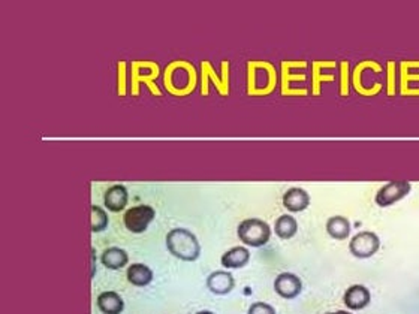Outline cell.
Here are the masks:
<instances>
[{
	"instance_id": "277c9868",
	"label": "cell",
	"mask_w": 419,
	"mask_h": 314,
	"mask_svg": "<svg viewBox=\"0 0 419 314\" xmlns=\"http://www.w3.org/2000/svg\"><path fill=\"white\" fill-rule=\"evenodd\" d=\"M161 75L159 64L155 62H132L129 71V82H131V95L133 97L139 96V90L144 84L150 93L157 97H162L163 92L157 86V77Z\"/></svg>"
},
{
	"instance_id": "f1b7e54d",
	"label": "cell",
	"mask_w": 419,
	"mask_h": 314,
	"mask_svg": "<svg viewBox=\"0 0 419 314\" xmlns=\"http://www.w3.org/2000/svg\"><path fill=\"white\" fill-rule=\"evenodd\" d=\"M247 314H275V310L273 305L259 301V302H253L250 305Z\"/></svg>"
},
{
	"instance_id": "7402d4cb",
	"label": "cell",
	"mask_w": 419,
	"mask_h": 314,
	"mask_svg": "<svg viewBox=\"0 0 419 314\" xmlns=\"http://www.w3.org/2000/svg\"><path fill=\"white\" fill-rule=\"evenodd\" d=\"M126 277L132 286L144 287L153 282V271L144 263H132L126 272Z\"/></svg>"
},
{
	"instance_id": "ba28073f",
	"label": "cell",
	"mask_w": 419,
	"mask_h": 314,
	"mask_svg": "<svg viewBox=\"0 0 419 314\" xmlns=\"http://www.w3.org/2000/svg\"><path fill=\"white\" fill-rule=\"evenodd\" d=\"M156 217V211L150 205H137L132 206L124 213V226L132 234H142L147 230L148 225Z\"/></svg>"
},
{
	"instance_id": "2e32d148",
	"label": "cell",
	"mask_w": 419,
	"mask_h": 314,
	"mask_svg": "<svg viewBox=\"0 0 419 314\" xmlns=\"http://www.w3.org/2000/svg\"><path fill=\"white\" fill-rule=\"evenodd\" d=\"M310 205V196L304 189L291 187L283 195V206L291 213H301Z\"/></svg>"
},
{
	"instance_id": "5bb4252c",
	"label": "cell",
	"mask_w": 419,
	"mask_h": 314,
	"mask_svg": "<svg viewBox=\"0 0 419 314\" xmlns=\"http://www.w3.org/2000/svg\"><path fill=\"white\" fill-rule=\"evenodd\" d=\"M370 301H372V293L363 285L350 286L345 292V296H343V302H345L349 310H363L370 304Z\"/></svg>"
},
{
	"instance_id": "8992f818",
	"label": "cell",
	"mask_w": 419,
	"mask_h": 314,
	"mask_svg": "<svg viewBox=\"0 0 419 314\" xmlns=\"http://www.w3.org/2000/svg\"><path fill=\"white\" fill-rule=\"evenodd\" d=\"M307 62H282V72H280V93L282 96L288 97H299L307 96L308 90H299L295 87L297 82H304L307 75L304 72H298V69H306Z\"/></svg>"
},
{
	"instance_id": "3957f363",
	"label": "cell",
	"mask_w": 419,
	"mask_h": 314,
	"mask_svg": "<svg viewBox=\"0 0 419 314\" xmlns=\"http://www.w3.org/2000/svg\"><path fill=\"white\" fill-rule=\"evenodd\" d=\"M166 247L174 258L195 262L201 256V245L195 234L184 228H175L166 235Z\"/></svg>"
},
{
	"instance_id": "f546056e",
	"label": "cell",
	"mask_w": 419,
	"mask_h": 314,
	"mask_svg": "<svg viewBox=\"0 0 419 314\" xmlns=\"http://www.w3.org/2000/svg\"><path fill=\"white\" fill-rule=\"evenodd\" d=\"M325 314H352V313H349V311H346V310H339V311H332V313H325Z\"/></svg>"
},
{
	"instance_id": "8fae6325",
	"label": "cell",
	"mask_w": 419,
	"mask_h": 314,
	"mask_svg": "<svg viewBox=\"0 0 419 314\" xmlns=\"http://www.w3.org/2000/svg\"><path fill=\"white\" fill-rule=\"evenodd\" d=\"M274 291L284 300H293L303 291V282L292 272H282L275 278Z\"/></svg>"
},
{
	"instance_id": "cb8c5ba5",
	"label": "cell",
	"mask_w": 419,
	"mask_h": 314,
	"mask_svg": "<svg viewBox=\"0 0 419 314\" xmlns=\"http://www.w3.org/2000/svg\"><path fill=\"white\" fill-rule=\"evenodd\" d=\"M275 235L282 239H291L292 237H295L298 230V223L295 217L289 216V214H283L278 220H275L274 225Z\"/></svg>"
},
{
	"instance_id": "4fadbf2b",
	"label": "cell",
	"mask_w": 419,
	"mask_h": 314,
	"mask_svg": "<svg viewBox=\"0 0 419 314\" xmlns=\"http://www.w3.org/2000/svg\"><path fill=\"white\" fill-rule=\"evenodd\" d=\"M236 286V280L229 271H214L207 277L208 291L214 295H228Z\"/></svg>"
},
{
	"instance_id": "83f0119b",
	"label": "cell",
	"mask_w": 419,
	"mask_h": 314,
	"mask_svg": "<svg viewBox=\"0 0 419 314\" xmlns=\"http://www.w3.org/2000/svg\"><path fill=\"white\" fill-rule=\"evenodd\" d=\"M387 72H388L387 93H388V96H396V63L388 62Z\"/></svg>"
},
{
	"instance_id": "603a6c76",
	"label": "cell",
	"mask_w": 419,
	"mask_h": 314,
	"mask_svg": "<svg viewBox=\"0 0 419 314\" xmlns=\"http://www.w3.org/2000/svg\"><path fill=\"white\" fill-rule=\"evenodd\" d=\"M326 232L334 239H346L350 234V223L346 217L334 216L326 221Z\"/></svg>"
},
{
	"instance_id": "9a60e30c",
	"label": "cell",
	"mask_w": 419,
	"mask_h": 314,
	"mask_svg": "<svg viewBox=\"0 0 419 314\" xmlns=\"http://www.w3.org/2000/svg\"><path fill=\"white\" fill-rule=\"evenodd\" d=\"M129 201V193L128 189L122 184H114L105 192L104 196V204L110 211L113 213H120L126 208Z\"/></svg>"
},
{
	"instance_id": "52a82bcc",
	"label": "cell",
	"mask_w": 419,
	"mask_h": 314,
	"mask_svg": "<svg viewBox=\"0 0 419 314\" xmlns=\"http://www.w3.org/2000/svg\"><path fill=\"white\" fill-rule=\"evenodd\" d=\"M237 234L240 241L245 243L246 245L262 247L270 241L271 228L267 221L261 219H246L238 225Z\"/></svg>"
},
{
	"instance_id": "7c38bea8",
	"label": "cell",
	"mask_w": 419,
	"mask_h": 314,
	"mask_svg": "<svg viewBox=\"0 0 419 314\" xmlns=\"http://www.w3.org/2000/svg\"><path fill=\"white\" fill-rule=\"evenodd\" d=\"M367 69H372V71H374V72H382L383 71V68L382 66L377 63L376 60H363V62H359L355 68H354V71H352V77H350V86L354 87V90L355 92L359 95V96H363V97H374V96H377V93H374V92H370V90H367L365 87H364V84H363V73H364V71H367Z\"/></svg>"
},
{
	"instance_id": "30bf717a",
	"label": "cell",
	"mask_w": 419,
	"mask_h": 314,
	"mask_svg": "<svg viewBox=\"0 0 419 314\" xmlns=\"http://www.w3.org/2000/svg\"><path fill=\"white\" fill-rule=\"evenodd\" d=\"M410 189H412V184H410L409 181H389L388 184H385L379 189L374 201L377 205L382 206V208H387V206L396 204L400 200H403L405 196H407Z\"/></svg>"
},
{
	"instance_id": "e0dca14e",
	"label": "cell",
	"mask_w": 419,
	"mask_h": 314,
	"mask_svg": "<svg viewBox=\"0 0 419 314\" xmlns=\"http://www.w3.org/2000/svg\"><path fill=\"white\" fill-rule=\"evenodd\" d=\"M249 261H250V252L245 245L232 247V249L226 252L220 259L222 267L229 269H238L246 267Z\"/></svg>"
},
{
	"instance_id": "9c48e42d",
	"label": "cell",
	"mask_w": 419,
	"mask_h": 314,
	"mask_svg": "<svg viewBox=\"0 0 419 314\" xmlns=\"http://www.w3.org/2000/svg\"><path fill=\"white\" fill-rule=\"evenodd\" d=\"M381 249V239L372 230H363L356 234L349 243L350 253L358 259H368Z\"/></svg>"
},
{
	"instance_id": "d4e9b609",
	"label": "cell",
	"mask_w": 419,
	"mask_h": 314,
	"mask_svg": "<svg viewBox=\"0 0 419 314\" xmlns=\"http://www.w3.org/2000/svg\"><path fill=\"white\" fill-rule=\"evenodd\" d=\"M91 232H102V230L106 229L108 223H110V220H108V214L105 213V210L102 208V206H98V205H91Z\"/></svg>"
},
{
	"instance_id": "4dcf8cb0",
	"label": "cell",
	"mask_w": 419,
	"mask_h": 314,
	"mask_svg": "<svg viewBox=\"0 0 419 314\" xmlns=\"http://www.w3.org/2000/svg\"><path fill=\"white\" fill-rule=\"evenodd\" d=\"M196 314H214L213 311H208V310H204V311H198Z\"/></svg>"
},
{
	"instance_id": "7a4b0ae2",
	"label": "cell",
	"mask_w": 419,
	"mask_h": 314,
	"mask_svg": "<svg viewBox=\"0 0 419 314\" xmlns=\"http://www.w3.org/2000/svg\"><path fill=\"white\" fill-rule=\"evenodd\" d=\"M279 82L275 66L267 60L247 62V96L265 97L274 93Z\"/></svg>"
},
{
	"instance_id": "6da1fadb",
	"label": "cell",
	"mask_w": 419,
	"mask_h": 314,
	"mask_svg": "<svg viewBox=\"0 0 419 314\" xmlns=\"http://www.w3.org/2000/svg\"><path fill=\"white\" fill-rule=\"evenodd\" d=\"M198 72L188 60H174L163 71V87L174 97H186L195 92Z\"/></svg>"
},
{
	"instance_id": "ac0fdd59",
	"label": "cell",
	"mask_w": 419,
	"mask_h": 314,
	"mask_svg": "<svg viewBox=\"0 0 419 314\" xmlns=\"http://www.w3.org/2000/svg\"><path fill=\"white\" fill-rule=\"evenodd\" d=\"M334 62H319L316 60L312 64V95L321 96L324 82H334L335 75L332 73H324V69L328 68Z\"/></svg>"
},
{
	"instance_id": "d6986e66",
	"label": "cell",
	"mask_w": 419,
	"mask_h": 314,
	"mask_svg": "<svg viewBox=\"0 0 419 314\" xmlns=\"http://www.w3.org/2000/svg\"><path fill=\"white\" fill-rule=\"evenodd\" d=\"M414 60H403L400 63V95L407 97H419V88L410 87V82L419 81V73H409Z\"/></svg>"
},
{
	"instance_id": "4316f807",
	"label": "cell",
	"mask_w": 419,
	"mask_h": 314,
	"mask_svg": "<svg viewBox=\"0 0 419 314\" xmlns=\"http://www.w3.org/2000/svg\"><path fill=\"white\" fill-rule=\"evenodd\" d=\"M126 69H128V64L124 62L117 63V71H119V80H117V93L119 96L124 97L128 95V82H126Z\"/></svg>"
},
{
	"instance_id": "5b68a950",
	"label": "cell",
	"mask_w": 419,
	"mask_h": 314,
	"mask_svg": "<svg viewBox=\"0 0 419 314\" xmlns=\"http://www.w3.org/2000/svg\"><path fill=\"white\" fill-rule=\"evenodd\" d=\"M199 75H201V95L208 96L210 95V82L216 86L217 93L222 97H228L231 93V63L222 62V77L216 75V71L213 69V64L204 60L199 63Z\"/></svg>"
},
{
	"instance_id": "ffe728a7",
	"label": "cell",
	"mask_w": 419,
	"mask_h": 314,
	"mask_svg": "<svg viewBox=\"0 0 419 314\" xmlns=\"http://www.w3.org/2000/svg\"><path fill=\"white\" fill-rule=\"evenodd\" d=\"M96 304H98L99 310L104 314H120L124 310L123 298L119 293L113 292V291L99 293Z\"/></svg>"
},
{
	"instance_id": "484cf974",
	"label": "cell",
	"mask_w": 419,
	"mask_h": 314,
	"mask_svg": "<svg viewBox=\"0 0 419 314\" xmlns=\"http://www.w3.org/2000/svg\"><path fill=\"white\" fill-rule=\"evenodd\" d=\"M340 87H339V93L341 97H348L350 93V64L348 60L340 62Z\"/></svg>"
},
{
	"instance_id": "44dd1931",
	"label": "cell",
	"mask_w": 419,
	"mask_h": 314,
	"mask_svg": "<svg viewBox=\"0 0 419 314\" xmlns=\"http://www.w3.org/2000/svg\"><path fill=\"white\" fill-rule=\"evenodd\" d=\"M100 262L108 269H120L128 265L129 254L120 247H108L100 256Z\"/></svg>"
}]
</instances>
